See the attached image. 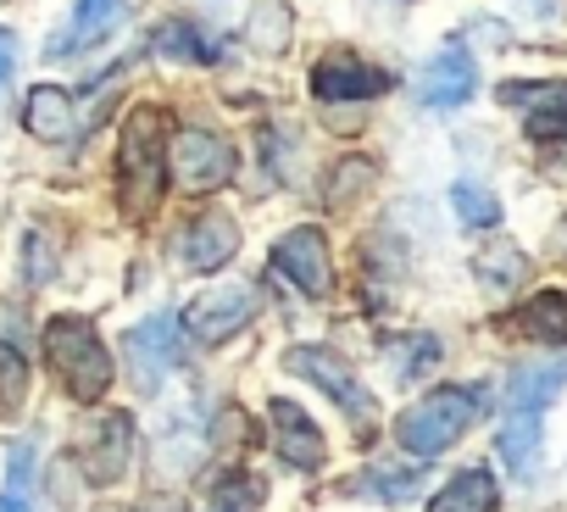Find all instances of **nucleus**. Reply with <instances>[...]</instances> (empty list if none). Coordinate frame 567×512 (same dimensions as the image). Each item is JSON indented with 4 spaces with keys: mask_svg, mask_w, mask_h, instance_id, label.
Segmentation results:
<instances>
[{
    "mask_svg": "<svg viewBox=\"0 0 567 512\" xmlns=\"http://www.w3.org/2000/svg\"><path fill=\"white\" fill-rule=\"evenodd\" d=\"M484 407H489V396H484V390L440 385V390H429L417 407H406V412H401L395 440H401L412 457H440V451H451V446L478 423V412H484Z\"/></svg>",
    "mask_w": 567,
    "mask_h": 512,
    "instance_id": "1",
    "label": "nucleus"
},
{
    "mask_svg": "<svg viewBox=\"0 0 567 512\" xmlns=\"http://www.w3.org/2000/svg\"><path fill=\"white\" fill-rule=\"evenodd\" d=\"M45 357H51V368L68 385L73 401H101L112 390V351L101 346L90 318H73V313L51 318L45 324Z\"/></svg>",
    "mask_w": 567,
    "mask_h": 512,
    "instance_id": "2",
    "label": "nucleus"
},
{
    "mask_svg": "<svg viewBox=\"0 0 567 512\" xmlns=\"http://www.w3.org/2000/svg\"><path fill=\"white\" fill-rule=\"evenodd\" d=\"M167 129H162V112L156 106H134L128 123H123V206L134 217H145L156 201H162V184H167Z\"/></svg>",
    "mask_w": 567,
    "mask_h": 512,
    "instance_id": "3",
    "label": "nucleus"
},
{
    "mask_svg": "<svg viewBox=\"0 0 567 512\" xmlns=\"http://www.w3.org/2000/svg\"><path fill=\"white\" fill-rule=\"evenodd\" d=\"M284 362H290V373L312 379V385H318V390L346 412V418H357L362 429H373V423H379V401H373V390L351 373V362H346L340 351H329V346H296Z\"/></svg>",
    "mask_w": 567,
    "mask_h": 512,
    "instance_id": "4",
    "label": "nucleus"
},
{
    "mask_svg": "<svg viewBox=\"0 0 567 512\" xmlns=\"http://www.w3.org/2000/svg\"><path fill=\"white\" fill-rule=\"evenodd\" d=\"M167 173L178 190L189 195H206V190H223L234 178V145L212 129H178L167 140Z\"/></svg>",
    "mask_w": 567,
    "mask_h": 512,
    "instance_id": "5",
    "label": "nucleus"
},
{
    "mask_svg": "<svg viewBox=\"0 0 567 512\" xmlns=\"http://www.w3.org/2000/svg\"><path fill=\"white\" fill-rule=\"evenodd\" d=\"M123 357H128V379H134L145 396H156L162 379L184 362V318H173V313H151L140 329H128Z\"/></svg>",
    "mask_w": 567,
    "mask_h": 512,
    "instance_id": "6",
    "label": "nucleus"
},
{
    "mask_svg": "<svg viewBox=\"0 0 567 512\" xmlns=\"http://www.w3.org/2000/svg\"><path fill=\"white\" fill-rule=\"evenodd\" d=\"M272 268L290 279L301 296H312V301H323L334 290V263H329L323 228H290L272 245Z\"/></svg>",
    "mask_w": 567,
    "mask_h": 512,
    "instance_id": "7",
    "label": "nucleus"
},
{
    "mask_svg": "<svg viewBox=\"0 0 567 512\" xmlns=\"http://www.w3.org/2000/svg\"><path fill=\"white\" fill-rule=\"evenodd\" d=\"M79 468L95 479V484H117L128 468H134V418L128 412H106L84 429L79 440Z\"/></svg>",
    "mask_w": 567,
    "mask_h": 512,
    "instance_id": "8",
    "label": "nucleus"
},
{
    "mask_svg": "<svg viewBox=\"0 0 567 512\" xmlns=\"http://www.w3.org/2000/svg\"><path fill=\"white\" fill-rule=\"evenodd\" d=\"M256 307H261V296L250 290V285H223V290H206V296H195L189 301V313H184V329L195 335V340H228V335H239L250 318H256Z\"/></svg>",
    "mask_w": 567,
    "mask_h": 512,
    "instance_id": "9",
    "label": "nucleus"
},
{
    "mask_svg": "<svg viewBox=\"0 0 567 512\" xmlns=\"http://www.w3.org/2000/svg\"><path fill=\"white\" fill-rule=\"evenodd\" d=\"M267 418H272V446H278V457L290 462V468H323V457H329V446H323V434H318V423L296 407V401H267Z\"/></svg>",
    "mask_w": 567,
    "mask_h": 512,
    "instance_id": "10",
    "label": "nucleus"
},
{
    "mask_svg": "<svg viewBox=\"0 0 567 512\" xmlns=\"http://www.w3.org/2000/svg\"><path fill=\"white\" fill-rule=\"evenodd\" d=\"M134 7H140V0H79V7H73V23L51 40V57H73V51H90V45L112 40Z\"/></svg>",
    "mask_w": 567,
    "mask_h": 512,
    "instance_id": "11",
    "label": "nucleus"
},
{
    "mask_svg": "<svg viewBox=\"0 0 567 512\" xmlns=\"http://www.w3.org/2000/svg\"><path fill=\"white\" fill-rule=\"evenodd\" d=\"M473 90H478L473 57H467L462 45H445V51L429 62V73H423V84H417V101H423L429 112H451V106L473 101Z\"/></svg>",
    "mask_w": 567,
    "mask_h": 512,
    "instance_id": "12",
    "label": "nucleus"
},
{
    "mask_svg": "<svg viewBox=\"0 0 567 512\" xmlns=\"http://www.w3.org/2000/svg\"><path fill=\"white\" fill-rule=\"evenodd\" d=\"M318 101H373L390 90V73L357 62V57H323V68L312 73Z\"/></svg>",
    "mask_w": 567,
    "mask_h": 512,
    "instance_id": "13",
    "label": "nucleus"
},
{
    "mask_svg": "<svg viewBox=\"0 0 567 512\" xmlns=\"http://www.w3.org/2000/svg\"><path fill=\"white\" fill-rule=\"evenodd\" d=\"M234 250H239V228L223 212H206L184 228V263L195 274H217L223 263H234Z\"/></svg>",
    "mask_w": 567,
    "mask_h": 512,
    "instance_id": "14",
    "label": "nucleus"
},
{
    "mask_svg": "<svg viewBox=\"0 0 567 512\" xmlns=\"http://www.w3.org/2000/svg\"><path fill=\"white\" fill-rule=\"evenodd\" d=\"M23 123H29V134L34 140H68L73 129H79V112H73V95L68 90H56V84H40V90H29V101H23Z\"/></svg>",
    "mask_w": 567,
    "mask_h": 512,
    "instance_id": "15",
    "label": "nucleus"
},
{
    "mask_svg": "<svg viewBox=\"0 0 567 512\" xmlns=\"http://www.w3.org/2000/svg\"><path fill=\"white\" fill-rule=\"evenodd\" d=\"M567 385V357H550V362H534V368H517L512 385H506V407L512 412H539L545 401H556Z\"/></svg>",
    "mask_w": 567,
    "mask_h": 512,
    "instance_id": "16",
    "label": "nucleus"
},
{
    "mask_svg": "<svg viewBox=\"0 0 567 512\" xmlns=\"http://www.w3.org/2000/svg\"><path fill=\"white\" fill-rule=\"evenodd\" d=\"M495 473L489 468H462L434 501H429V512H489L495 506Z\"/></svg>",
    "mask_w": 567,
    "mask_h": 512,
    "instance_id": "17",
    "label": "nucleus"
},
{
    "mask_svg": "<svg viewBox=\"0 0 567 512\" xmlns=\"http://www.w3.org/2000/svg\"><path fill=\"white\" fill-rule=\"evenodd\" d=\"M473 274H478V285L484 290H495V296H512V290H523V279H528V256L517 250V245H484L478 250V263H473Z\"/></svg>",
    "mask_w": 567,
    "mask_h": 512,
    "instance_id": "18",
    "label": "nucleus"
},
{
    "mask_svg": "<svg viewBox=\"0 0 567 512\" xmlns=\"http://www.w3.org/2000/svg\"><path fill=\"white\" fill-rule=\"evenodd\" d=\"M290 40H296L290 7H284V0H256V7H250V45L261 57H284V51H290Z\"/></svg>",
    "mask_w": 567,
    "mask_h": 512,
    "instance_id": "19",
    "label": "nucleus"
},
{
    "mask_svg": "<svg viewBox=\"0 0 567 512\" xmlns=\"http://www.w3.org/2000/svg\"><path fill=\"white\" fill-rule=\"evenodd\" d=\"M501 457L523 479L539 473V412H512V423L501 429Z\"/></svg>",
    "mask_w": 567,
    "mask_h": 512,
    "instance_id": "20",
    "label": "nucleus"
},
{
    "mask_svg": "<svg viewBox=\"0 0 567 512\" xmlns=\"http://www.w3.org/2000/svg\"><path fill=\"white\" fill-rule=\"evenodd\" d=\"M451 212H456L462 228H495V223H501V201H495L484 184H473V178L451 184Z\"/></svg>",
    "mask_w": 567,
    "mask_h": 512,
    "instance_id": "21",
    "label": "nucleus"
},
{
    "mask_svg": "<svg viewBox=\"0 0 567 512\" xmlns=\"http://www.w3.org/2000/svg\"><path fill=\"white\" fill-rule=\"evenodd\" d=\"M156 57H167V62H217L223 45L200 40L195 23H167V29L156 34Z\"/></svg>",
    "mask_w": 567,
    "mask_h": 512,
    "instance_id": "22",
    "label": "nucleus"
},
{
    "mask_svg": "<svg viewBox=\"0 0 567 512\" xmlns=\"http://www.w3.org/2000/svg\"><path fill=\"white\" fill-rule=\"evenodd\" d=\"M523 329H528L534 340H567V290H550V296L528 301Z\"/></svg>",
    "mask_w": 567,
    "mask_h": 512,
    "instance_id": "23",
    "label": "nucleus"
},
{
    "mask_svg": "<svg viewBox=\"0 0 567 512\" xmlns=\"http://www.w3.org/2000/svg\"><path fill=\"white\" fill-rule=\"evenodd\" d=\"M384 362L395 368V379H417L429 362H440V340L434 335H406V340H395L384 351Z\"/></svg>",
    "mask_w": 567,
    "mask_h": 512,
    "instance_id": "24",
    "label": "nucleus"
},
{
    "mask_svg": "<svg viewBox=\"0 0 567 512\" xmlns=\"http://www.w3.org/2000/svg\"><path fill=\"white\" fill-rule=\"evenodd\" d=\"M29 396V362L18 346H0V418H12Z\"/></svg>",
    "mask_w": 567,
    "mask_h": 512,
    "instance_id": "25",
    "label": "nucleus"
},
{
    "mask_svg": "<svg viewBox=\"0 0 567 512\" xmlns=\"http://www.w3.org/2000/svg\"><path fill=\"white\" fill-rule=\"evenodd\" d=\"M357 490H368V495H379V501H412L417 490H423V468H373Z\"/></svg>",
    "mask_w": 567,
    "mask_h": 512,
    "instance_id": "26",
    "label": "nucleus"
},
{
    "mask_svg": "<svg viewBox=\"0 0 567 512\" xmlns=\"http://www.w3.org/2000/svg\"><path fill=\"white\" fill-rule=\"evenodd\" d=\"M256 506H261V484H256V479H245V473L217 479V490H212V512H256Z\"/></svg>",
    "mask_w": 567,
    "mask_h": 512,
    "instance_id": "27",
    "label": "nucleus"
},
{
    "mask_svg": "<svg viewBox=\"0 0 567 512\" xmlns=\"http://www.w3.org/2000/svg\"><path fill=\"white\" fill-rule=\"evenodd\" d=\"M567 95V84H506L501 90V101L506 106H528V112H539V106H550V101H561ZM523 112V117H528Z\"/></svg>",
    "mask_w": 567,
    "mask_h": 512,
    "instance_id": "28",
    "label": "nucleus"
},
{
    "mask_svg": "<svg viewBox=\"0 0 567 512\" xmlns=\"http://www.w3.org/2000/svg\"><path fill=\"white\" fill-rule=\"evenodd\" d=\"M528 134H534V140H561V145H567V95L550 101V106H539V112H528Z\"/></svg>",
    "mask_w": 567,
    "mask_h": 512,
    "instance_id": "29",
    "label": "nucleus"
},
{
    "mask_svg": "<svg viewBox=\"0 0 567 512\" xmlns=\"http://www.w3.org/2000/svg\"><path fill=\"white\" fill-rule=\"evenodd\" d=\"M45 274H51V250L40 234H29V279H45Z\"/></svg>",
    "mask_w": 567,
    "mask_h": 512,
    "instance_id": "30",
    "label": "nucleus"
},
{
    "mask_svg": "<svg viewBox=\"0 0 567 512\" xmlns=\"http://www.w3.org/2000/svg\"><path fill=\"white\" fill-rule=\"evenodd\" d=\"M12 68H18V34H12V29H0V84L12 79Z\"/></svg>",
    "mask_w": 567,
    "mask_h": 512,
    "instance_id": "31",
    "label": "nucleus"
},
{
    "mask_svg": "<svg viewBox=\"0 0 567 512\" xmlns=\"http://www.w3.org/2000/svg\"><path fill=\"white\" fill-rule=\"evenodd\" d=\"M29 479V446H18V457H12V484H23Z\"/></svg>",
    "mask_w": 567,
    "mask_h": 512,
    "instance_id": "32",
    "label": "nucleus"
},
{
    "mask_svg": "<svg viewBox=\"0 0 567 512\" xmlns=\"http://www.w3.org/2000/svg\"><path fill=\"white\" fill-rule=\"evenodd\" d=\"M0 512H29V506H23V495H0Z\"/></svg>",
    "mask_w": 567,
    "mask_h": 512,
    "instance_id": "33",
    "label": "nucleus"
},
{
    "mask_svg": "<svg viewBox=\"0 0 567 512\" xmlns=\"http://www.w3.org/2000/svg\"><path fill=\"white\" fill-rule=\"evenodd\" d=\"M556 250H567V223H561V228H556Z\"/></svg>",
    "mask_w": 567,
    "mask_h": 512,
    "instance_id": "34",
    "label": "nucleus"
}]
</instances>
